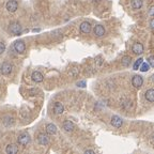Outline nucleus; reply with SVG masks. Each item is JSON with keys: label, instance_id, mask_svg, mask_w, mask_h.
I'll list each match as a JSON object with an SVG mask.
<instances>
[{"label": "nucleus", "instance_id": "obj_18", "mask_svg": "<svg viewBox=\"0 0 154 154\" xmlns=\"http://www.w3.org/2000/svg\"><path fill=\"white\" fill-rule=\"evenodd\" d=\"M142 0H132L131 1V4H132V8L135 9V10H138L142 7Z\"/></svg>", "mask_w": 154, "mask_h": 154}, {"label": "nucleus", "instance_id": "obj_19", "mask_svg": "<svg viewBox=\"0 0 154 154\" xmlns=\"http://www.w3.org/2000/svg\"><path fill=\"white\" fill-rule=\"evenodd\" d=\"M3 124L5 126H11L14 124V119H13L12 117H4L3 119Z\"/></svg>", "mask_w": 154, "mask_h": 154}, {"label": "nucleus", "instance_id": "obj_9", "mask_svg": "<svg viewBox=\"0 0 154 154\" xmlns=\"http://www.w3.org/2000/svg\"><path fill=\"white\" fill-rule=\"evenodd\" d=\"M79 29H80L81 33H85V34H88L91 31V24L88 23V21H82L79 26Z\"/></svg>", "mask_w": 154, "mask_h": 154}, {"label": "nucleus", "instance_id": "obj_32", "mask_svg": "<svg viewBox=\"0 0 154 154\" xmlns=\"http://www.w3.org/2000/svg\"><path fill=\"white\" fill-rule=\"evenodd\" d=\"M33 31H34V32H37V31H40V29H33Z\"/></svg>", "mask_w": 154, "mask_h": 154}, {"label": "nucleus", "instance_id": "obj_16", "mask_svg": "<svg viewBox=\"0 0 154 154\" xmlns=\"http://www.w3.org/2000/svg\"><path fill=\"white\" fill-rule=\"evenodd\" d=\"M46 133L48 135H55L57 133V126L53 124V123H49L46 125Z\"/></svg>", "mask_w": 154, "mask_h": 154}, {"label": "nucleus", "instance_id": "obj_17", "mask_svg": "<svg viewBox=\"0 0 154 154\" xmlns=\"http://www.w3.org/2000/svg\"><path fill=\"white\" fill-rule=\"evenodd\" d=\"M145 97L148 102L150 103H153L154 102V89H149L147 90L146 94H145Z\"/></svg>", "mask_w": 154, "mask_h": 154}, {"label": "nucleus", "instance_id": "obj_27", "mask_svg": "<svg viewBox=\"0 0 154 154\" xmlns=\"http://www.w3.org/2000/svg\"><path fill=\"white\" fill-rule=\"evenodd\" d=\"M102 63H103V58H101V57L96 58V65L97 66L102 65Z\"/></svg>", "mask_w": 154, "mask_h": 154}, {"label": "nucleus", "instance_id": "obj_23", "mask_svg": "<svg viewBox=\"0 0 154 154\" xmlns=\"http://www.w3.org/2000/svg\"><path fill=\"white\" fill-rule=\"evenodd\" d=\"M143 62V59H141V58H139L136 62H135L134 64V70H138L139 68H140V65H141V63Z\"/></svg>", "mask_w": 154, "mask_h": 154}, {"label": "nucleus", "instance_id": "obj_30", "mask_svg": "<svg viewBox=\"0 0 154 154\" xmlns=\"http://www.w3.org/2000/svg\"><path fill=\"white\" fill-rule=\"evenodd\" d=\"M150 26H151V28L154 29V18L152 20H151V23H150Z\"/></svg>", "mask_w": 154, "mask_h": 154}, {"label": "nucleus", "instance_id": "obj_25", "mask_svg": "<svg viewBox=\"0 0 154 154\" xmlns=\"http://www.w3.org/2000/svg\"><path fill=\"white\" fill-rule=\"evenodd\" d=\"M148 14H149V16L154 17V5L150 7V9H149V11H148Z\"/></svg>", "mask_w": 154, "mask_h": 154}, {"label": "nucleus", "instance_id": "obj_29", "mask_svg": "<svg viewBox=\"0 0 154 154\" xmlns=\"http://www.w3.org/2000/svg\"><path fill=\"white\" fill-rule=\"evenodd\" d=\"M85 153H90V154H94V151L93 150H86Z\"/></svg>", "mask_w": 154, "mask_h": 154}, {"label": "nucleus", "instance_id": "obj_31", "mask_svg": "<svg viewBox=\"0 0 154 154\" xmlns=\"http://www.w3.org/2000/svg\"><path fill=\"white\" fill-rule=\"evenodd\" d=\"M151 140H152V142L154 143V133L152 134V136H151Z\"/></svg>", "mask_w": 154, "mask_h": 154}, {"label": "nucleus", "instance_id": "obj_13", "mask_svg": "<svg viewBox=\"0 0 154 154\" xmlns=\"http://www.w3.org/2000/svg\"><path fill=\"white\" fill-rule=\"evenodd\" d=\"M5 152L8 154H16L17 152H18V147H17L16 145H14V143H11V145L7 146Z\"/></svg>", "mask_w": 154, "mask_h": 154}, {"label": "nucleus", "instance_id": "obj_14", "mask_svg": "<svg viewBox=\"0 0 154 154\" xmlns=\"http://www.w3.org/2000/svg\"><path fill=\"white\" fill-rule=\"evenodd\" d=\"M31 78H32V80L34 81V82H42L43 79H44V77H43L42 73L37 72V71L33 72L32 75H31Z\"/></svg>", "mask_w": 154, "mask_h": 154}, {"label": "nucleus", "instance_id": "obj_4", "mask_svg": "<svg viewBox=\"0 0 154 154\" xmlns=\"http://www.w3.org/2000/svg\"><path fill=\"white\" fill-rule=\"evenodd\" d=\"M110 124L114 126V127H116V129H120L123 125V120L119 116H112L111 120H110Z\"/></svg>", "mask_w": 154, "mask_h": 154}, {"label": "nucleus", "instance_id": "obj_11", "mask_svg": "<svg viewBox=\"0 0 154 154\" xmlns=\"http://www.w3.org/2000/svg\"><path fill=\"white\" fill-rule=\"evenodd\" d=\"M93 32L94 34L98 37H104V34H105V28H104V26H102V25H96L93 29Z\"/></svg>", "mask_w": 154, "mask_h": 154}, {"label": "nucleus", "instance_id": "obj_2", "mask_svg": "<svg viewBox=\"0 0 154 154\" xmlns=\"http://www.w3.org/2000/svg\"><path fill=\"white\" fill-rule=\"evenodd\" d=\"M30 140H31V138H30V136H29L27 133L20 134L19 136H18V138H17V141H18V143H19V145H21V146H24V147L27 146V145H29Z\"/></svg>", "mask_w": 154, "mask_h": 154}, {"label": "nucleus", "instance_id": "obj_5", "mask_svg": "<svg viewBox=\"0 0 154 154\" xmlns=\"http://www.w3.org/2000/svg\"><path fill=\"white\" fill-rule=\"evenodd\" d=\"M13 46H14L15 52H17L18 54H23L26 50V44L24 43V41H15Z\"/></svg>", "mask_w": 154, "mask_h": 154}, {"label": "nucleus", "instance_id": "obj_21", "mask_svg": "<svg viewBox=\"0 0 154 154\" xmlns=\"http://www.w3.org/2000/svg\"><path fill=\"white\" fill-rule=\"evenodd\" d=\"M131 106H132L131 101H129V100H124V101H122V107H123L124 109H129Z\"/></svg>", "mask_w": 154, "mask_h": 154}, {"label": "nucleus", "instance_id": "obj_10", "mask_svg": "<svg viewBox=\"0 0 154 154\" xmlns=\"http://www.w3.org/2000/svg\"><path fill=\"white\" fill-rule=\"evenodd\" d=\"M143 84V79H142L141 76L139 75H135L133 78H132V85L134 86L135 88H140Z\"/></svg>", "mask_w": 154, "mask_h": 154}, {"label": "nucleus", "instance_id": "obj_8", "mask_svg": "<svg viewBox=\"0 0 154 154\" xmlns=\"http://www.w3.org/2000/svg\"><path fill=\"white\" fill-rule=\"evenodd\" d=\"M132 52L135 54V55H141L143 53V45L141 43H134L133 46H132Z\"/></svg>", "mask_w": 154, "mask_h": 154}, {"label": "nucleus", "instance_id": "obj_20", "mask_svg": "<svg viewBox=\"0 0 154 154\" xmlns=\"http://www.w3.org/2000/svg\"><path fill=\"white\" fill-rule=\"evenodd\" d=\"M131 57H129V56H125V57H123L122 58V61H121V63L123 66H129V65L131 64Z\"/></svg>", "mask_w": 154, "mask_h": 154}, {"label": "nucleus", "instance_id": "obj_3", "mask_svg": "<svg viewBox=\"0 0 154 154\" xmlns=\"http://www.w3.org/2000/svg\"><path fill=\"white\" fill-rule=\"evenodd\" d=\"M12 70H13V65L11 63H9V62H3L2 65H1V74L2 75H10V74L12 73Z\"/></svg>", "mask_w": 154, "mask_h": 154}, {"label": "nucleus", "instance_id": "obj_1", "mask_svg": "<svg viewBox=\"0 0 154 154\" xmlns=\"http://www.w3.org/2000/svg\"><path fill=\"white\" fill-rule=\"evenodd\" d=\"M9 30H10V32L12 33V34H14V35H19V34H21V32H23V28H21V26H20L19 23H17V21L10 24Z\"/></svg>", "mask_w": 154, "mask_h": 154}, {"label": "nucleus", "instance_id": "obj_22", "mask_svg": "<svg viewBox=\"0 0 154 154\" xmlns=\"http://www.w3.org/2000/svg\"><path fill=\"white\" fill-rule=\"evenodd\" d=\"M149 68H150L149 63L142 62L141 65H140V71H141V72H148V71H149Z\"/></svg>", "mask_w": 154, "mask_h": 154}, {"label": "nucleus", "instance_id": "obj_28", "mask_svg": "<svg viewBox=\"0 0 154 154\" xmlns=\"http://www.w3.org/2000/svg\"><path fill=\"white\" fill-rule=\"evenodd\" d=\"M77 86H78V87H81V88H84V87H86V82L85 81H79V82H77Z\"/></svg>", "mask_w": 154, "mask_h": 154}, {"label": "nucleus", "instance_id": "obj_6", "mask_svg": "<svg viewBox=\"0 0 154 154\" xmlns=\"http://www.w3.org/2000/svg\"><path fill=\"white\" fill-rule=\"evenodd\" d=\"M5 8L8 10L9 12H15L17 9H18V3H17L16 0H9L7 4H5Z\"/></svg>", "mask_w": 154, "mask_h": 154}, {"label": "nucleus", "instance_id": "obj_24", "mask_svg": "<svg viewBox=\"0 0 154 154\" xmlns=\"http://www.w3.org/2000/svg\"><path fill=\"white\" fill-rule=\"evenodd\" d=\"M147 60H148V63H149V65H150V66H152V68H154V55L150 56V57L148 58Z\"/></svg>", "mask_w": 154, "mask_h": 154}, {"label": "nucleus", "instance_id": "obj_7", "mask_svg": "<svg viewBox=\"0 0 154 154\" xmlns=\"http://www.w3.org/2000/svg\"><path fill=\"white\" fill-rule=\"evenodd\" d=\"M37 142L41 146H47L49 143V138L46 134H39L37 135Z\"/></svg>", "mask_w": 154, "mask_h": 154}, {"label": "nucleus", "instance_id": "obj_26", "mask_svg": "<svg viewBox=\"0 0 154 154\" xmlns=\"http://www.w3.org/2000/svg\"><path fill=\"white\" fill-rule=\"evenodd\" d=\"M4 50H5V45L3 42H0V55L3 53Z\"/></svg>", "mask_w": 154, "mask_h": 154}, {"label": "nucleus", "instance_id": "obj_15", "mask_svg": "<svg viewBox=\"0 0 154 154\" xmlns=\"http://www.w3.org/2000/svg\"><path fill=\"white\" fill-rule=\"evenodd\" d=\"M62 127H63V130H64L65 132H72V131L75 129V126H74V123L72 121H70V120H66V121L63 123Z\"/></svg>", "mask_w": 154, "mask_h": 154}, {"label": "nucleus", "instance_id": "obj_12", "mask_svg": "<svg viewBox=\"0 0 154 154\" xmlns=\"http://www.w3.org/2000/svg\"><path fill=\"white\" fill-rule=\"evenodd\" d=\"M63 111H64V106L62 105L60 102L55 103V105H54V112L56 114H63Z\"/></svg>", "mask_w": 154, "mask_h": 154}]
</instances>
